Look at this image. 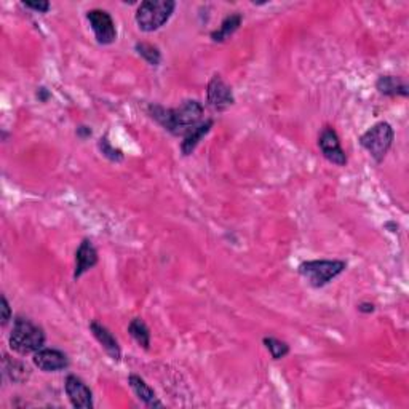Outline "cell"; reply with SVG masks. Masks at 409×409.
Wrapping results in <instances>:
<instances>
[{"mask_svg":"<svg viewBox=\"0 0 409 409\" xmlns=\"http://www.w3.org/2000/svg\"><path fill=\"white\" fill-rule=\"evenodd\" d=\"M35 96H37L39 101H42V103H46V101L50 99L51 93L46 90L45 87H40V88H37V92H35Z\"/></svg>","mask_w":409,"mask_h":409,"instance_id":"cell-25","label":"cell"},{"mask_svg":"<svg viewBox=\"0 0 409 409\" xmlns=\"http://www.w3.org/2000/svg\"><path fill=\"white\" fill-rule=\"evenodd\" d=\"M87 20L99 45H112L117 40V27L109 11L93 8L87 11Z\"/></svg>","mask_w":409,"mask_h":409,"instance_id":"cell-6","label":"cell"},{"mask_svg":"<svg viewBox=\"0 0 409 409\" xmlns=\"http://www.w3.org/2000/svg\"><path fill=\"white\" fill-rule=\"evenodd\" d=\"M263 344L265 346V348L269 351L270 357L274 358L275 361L283 360L284 357H288L289 352H291V347L288 346V342L277 339V337H274V336H265L263 339Z\"/></svg>","mask_w":409,"mask_h":409,"instance_id":"cell-19","label":"cell"},{"mask_svg":"<svg viewBox=\"0 0 409 409\" xmlns=\"http://www.w3.org/2000/svg\"><path fill=\"white\" fill-rule=\"evenodd\" d=\"M98 149L106 158L111 160V162H114V163L123 162V152L112 146V142L109 141V138L106 134L98 141Z\"/></svg>","mask_w":409,"mask_h":409,"instance_id":"cell-21","label":"cell"},{"mask_svg":"<svg viewBox=\"0 0 409 409\" xmlns=\"http://www.w3.org/2000/svg\"><path fill=\"white\" fill-rule=\"evenodd\" d=\"M206 103L215 112H226L235 104V96L230 85L221 75H213L206 87Z\"/></svg>","mask_w":409,"mask_h":409,"instance_id":"cell-7","label":"cell"},{"mask_svg":"<svg viewBox=\"0 0 409 409\" xmlns=\"http://www.w3.org/2000/svg\"><path fill=\"white\" fill-rule=\"evenodd\" d=\"M376 90L384 94V96L395 98H408L409 96V87L406 85L405 80H401L396 75H381L376 80Z\"/></svg>","mask_w":409,"mask_h":409,"instance_id":"cell-15","label":"cell"},{"mask_svg":"<svg viewBox=\"0 0 409 409\" xmlns=\"http://www.w3.org/2000/svg\"><path fill=\"white\" fill-rule=\"evenodd\" d=\"M134 50L147 64H151V66H158V64L162 63V53H160L158 46L156 45H152L149 42H138L134 45Z\"/></svg>","mask_w":409,"mask_h":409,"instance_id":"cell-20","label":"cell"},{"mask_svg":"<svg viewBox=\"0 0 409 409\" xmlns=\"http://www.w3.org/2000/svg\"><path fill=\"white\" fill-rule=\"evenodd\" d=\"M318 147L322 151V156L329 163L336 165V167H346L347 165V153L342 149L339 134L333 127L325 125L322 128V132L318 134Z\"/></svg>","mask_w":409,"mask_h":409,"instance_id":"cell-8","label":"cell"},{"mask_svg":"<svg viewBox=\"0 0 409 409\" xmlns=\"http://www.w3.org/2000/svg\"><path fill=\"white\" fill-rule=\"evenodd\" d=\"M0 310H2V313H0V320H2V326H7L8 322L11 320V317H13V313H11V307L8 304V299H7V296H2V307H0Z\"/></svg>","mask_w":409,"mask_h":409,"instance_id":"cell-23","label":"cell"},{"mask_svg":"<svg viewBox=\"0 0 409 409\" xmlns=\"http://www.w3.org/2000/svg\"><path fill=\"white\" fill-rule=\"evenodd\" d=\"M4 372L5 376H8L10 381L15 384L25 382L26 379L31 376V370H29L23 361L10 358L7 355L4 357Z\"/></svg>","mask_w":409,"mask_h":409,"instance_id":"cell-18","label":"cell"},{"mask_svg":"<svg viewBox=\"0 0 409 409\" xmlns=\"http://www.w3.org/2000/svg\"><path fill=\"white\" fill-rule=\"evenodd\" d=\"M176 2L173 0H146L138 5L134 20L142 32H156L173 16Z\"/></svg>","mask_w":409,"mask_h":409,"instance_id":"cell-4","label":"cell"},{"mask_svg":"<svg viewBox=\"0 0 409 409\" xmlns=\"http://www.w3.org/2000/svg\"><path fill=\"white\" fill-rule=\"evenodd\" d=\"M45 341L46 336L42 326L21 315L15 317L13 328L8 336L11 351L20 355H34L45 347Z\"/></svg>","mask_w":409,"mask_h":409,"instance_id":"cell-2","label":"cell"},{"mask_svg":"<svg viewBox=\"0 0 409 409\" xmlns=\"http://www.w3.org/2000/svg\"><path fill=\"white\" fill-rule=\"evenodd\" d=\"M357 309H358V312H361V313H372L376 310V307H375V304H371V302H360V304L357 306Z\"/></svg>","mask_w":409,"mask_h":409,"instance_id":"cell-26","label":"cell"},{"mask_svg":"<svg viewBox=\"0 0 409 409\" xmlns=\"http://www.w3.org/2000/svg\"><path fill=\"white\" fill-rule=\"evenodd\" d=\"M347 269L342 259H313L304 260L298 265V274L307 280L312 288H323L339 277Z\"/></svg>","mask_w":409,"mask_h":409,"instance_id":"cell-3","label":"cell"},{"mask_svg":"<svg viewBox=\"0 0 409 409\" xmlns=\"http://www.w3.org/2000/svg\"><path fill=\"white\" fill-rule=\"evenodd\" d=\"M241 23H243V16L240 13L227 15L221 21V25H219V27L215 29V31H211V34H210L211 40H213V42H218V44L226 42L227 39L232 37V35L237 31H239V27L241 26Z\"/></svg>","mask_w":409,"mask_h":409,"instance_id":"cell-16","label":"cell"},{"mask_svg":"<svg viewBox=\"0 0 409 409\" xmlns=\"http://www.w3.org/2000/svg\"><path fill=\"white\" fill-rule=\"evenodd\" d=\"M395 132L389 122H377L360 136V144L375 158L376 163H382L394 144Z\"/></svg>","mask_w":409,"mask_h":409,"instance_id":"cell-5","label":"cell"},{"mask_svg":"<svg viewBox=\"0 0 409 409\" xmlns=\"http://www.w3.org/2000/svg\"><path fill=\"white\" fill-rule=\"evenodd\" d=\"M147 114L173 136H186L192 128L203 122L205 108L197 99H186L176 108L151 104L147 108Z\"/></svg>","mask_w":409,"mask_h":409,"instance_id":"cell-1","label":"cell"},{"mask_svg":"<svg viewBox=\"0 0 409 409\" xmlns=\"http://www.w3.org/2000/svg\"><path fill=\"white\" fill-rule=\"evenodd\" d=\"M128 333L133 337L139 347L144 348V351H149L151 348V329L149 326L146 325V322L142 318H133L132 322L128 323Z\"/></svg>","mask_w":409,"mask_h":409,"instance_id":"cell-17","label":"cell"},{"mask_svg":"<svg viewBox=\"0 0 409 409\" xmlns=\"http://www.w3.org/2000/svg\"><path fill=\"white\" fill-rule=\"evenodd\" d=\"M64 390L70 401V405L77 409H93V392L85 381L79 376L69 375L64 382Z\"/></svg>","mask_w":409,"mask_h":409,"instance_id":"cell-9","label":"cell"},{"mask_svg":"<svg viewBox=\"0 0 409 409\" xmlns=\"http://www.w3.org/2000/svg\"><path fill=\"white\" fill-rule=\"evenodd\" d=\"M99 263V254L96 246L93 245L90 239H84L80 241L79 248L75 251V268H74V280H79L84 277L88 270L96 268Z\"/></svg>","mask_w":409,"mask_h":409,"instance_id":"cell-11","label":"cell"},{"mask_svg":"<svg viewBox=\"0 0 409 409\" xmlns=\"http://www.w3.org/2000/svg\"><path fill=\"white\" fill-rule=\"evenodd\" d=\"M90 331L94 339L99 342V346L104 348V352L114 361L122 360V348L118 344L117 337L111 333L109 328H106L103 323H99L98 320H93L90 323Z\"/></svg>","mask_w":409,"mask_h":409,"instance_id":"cell-12","label":"cell"},{"mask_svg":"<svg viewBox=\"0 0 409 409\" xmlns=\"http://www.w3.org/2000/svg\"><path fill=\"white\" fill-rule=\"evenodd\" d=\"M128 384L132 390L134 392V395L138 396V400L141 403H144L147 408H162L163 403L158 400V396L156 394V390H153L149 384H147L144 379L138 375H130L128 376Z\"/></svg>","mask_w":409,"mask_h":409,"instance_id":"cell-14","label":"cell"},{"mask_svg":"<svg viewBox=\"0 0 409 409\" xmlns=\"http://www.w3.org/2000/svg\"><path fill=\"white\" fill-rule=\"evenodd\" d=\"M23 5L29 10L37 11V13H49V10L51 7L50 2H46V0H39V2H23Z\"/></svg>","mask_w":409,"mask_h":409,"instance_id":"cell-22","label":"cell"},{"mask_svg":"<svg viewBox=\"0 0 409 409\" xmlns=\"http://www.w3.org/2000/svg\"><path fill=\"white\" fill-rule=\"evenodd\" d=\"M384 227H385V229H390V232H394V234H395V232H398V226H396L395 222H385V224H384Z\"/></svg>","mask_w":409,"mask_h":409,"instance_id":"cell-27","label":"cell"},{"mask_svg":"<svg viewBox=\"0 0 409 409\" xmlns=\"http://www.w3.org/2000/svg\"><path fill=\"white\" fill-rule=\"evenodd\" d=\"M213 125H215V120H213V118H206V120H203L201 123H199L197 127L192 128L186 136H182L180 149L184 157L192 156L194 151L197 149V146L200 144V141L211 132Z\"/></svg>","mask_w":409,"mask_h":409,"instance_id":"cell-13","label":"cell"},{"mask_svg":"<svg viewBox=\"0 0 409 409\" xmlns=\"http://www.w3.org/2000/svg\"><path fill=\"white\" fill-rule=\"evenodd\" d=\"M92 133H93L92 128L87 127V125H80V127H77V130H75L77 138H80L82 141H85V139L90 138Z\"/></svg>","mask_w":409,"mask_h":409,"instance_id":"cell-24","label":"cell"},{"mask_svg":"<svg viewBox=\"0 0 409 409\" xmlns=\"http://www.w3.org/2000/svg\"><path fill=\"white\" fill-rule=\"evenodd\" d=\"M32 363L42 372H58L69 367V357L58 348L44 347L32 355Z\"/></svg>","mask_w":409,"mask_h":409,"instance_id":"cell-10","label":"cell"}]
</instances>
